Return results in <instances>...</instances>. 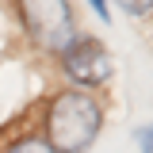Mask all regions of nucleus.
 Wrapping results in <instances>:
<instances>
[{
    "instance_id": "1",
    "label": "nucleus",
    "mask_w": 153,
    "mask_h": 153,
    "mask_svg": "<svg viewBox=\"0 0 153 153\" xmlns=\"http://www.w3.org/2000/svg\"><path fill=\"white\" fill-rule=\"evenodd\" d=\"M100 123H103V107L84 88H65L50 100L42 142L54 153H88V146L100 134Z\"/></svg>"
},
{
    "instance_id": "2",
    "label": "nucleus",
    "mask_w": 153,
    "mask_h": 153,
    "mask_svg": "<svg viewBox=\"0 0 153 153\" xmlns=\"http://www.w3.org/2000/svg\"><path fill=\"white\" fill-rule=\"evenodd\" d=\"M16 8H19V19H23L27 35L42 50L61 54L76 38V19H73L69 0H16Z\"/></svg>"
},
{
    "instance_id": "3",
    "label": "nucleus",
    "mask_w": 153,
    "mask_h": 153,
    "mask_svg": "<svg viewBox=\"0 0 153 153\" xmlns=\"http://www.w3.org/2000/svg\"><path fill=\"white\" fill-rule=\"evenodd\" d=\"M61 69H65V76L73 80L76 88H96V84H103L115 73V61H111V50L100 38L76 35L61 50Z\"/></svg>"
},
{
    "instance_id": "4",
    "label": "nucleus",
    "mask_w": 153,
    "mask_h": 153,
    "mask_svg": "<svg viewBox=\"0 0 153 153\" xmlns=\"http://www.w3.org/2000/svg\"><path fill=\"white\" fill-rule=\"evenodd\" d=\"M4 153H54L42 138H23V142H16V146H8Z\"/></svg>"
},
{
    "instance_id": "5",
    "label": "nucleus",
    "mask_w": 153,
    "mask_h": 153,
    "mask_svg": "<svg viewBox=\"0 0 153 153\" xmlns=\"http://www.w3.org/2000/svg\"><path fill=\"white\" fill-rule=\"evenodd\" d=\"M126 16H149L153 12V0H115Z\"/></svg>"
},
{
    "instance_id": "6",
    "label": "nucleus",
    "mask_w": 153,
    "mask_h": 153,
    "mask_svg": "<svg viewBox=\"0 0 153 153\" xmlns=\"http://www.w3.org/2000/svg\"><path fill=\"white\" fill-rule=\"evenodd\" d=\"M138 146H142V153H153V123L138 130Z\"/></svg>"
},
{
    "instance_id": "7",
    "label": "nucleus",
    "mask_w": 153,
    "mask_h": 153,
    "mask_svg": "<svg viewBox=\"0 0 153 153\" xmlns=\"http://www.w3.org/2000/svg\"><path fill=\"white\" fill-rule=\"evenodd\" d=\"M88 4H92V12L100 19H107V0H88Z\"/></svg>"
}]
</instances>
